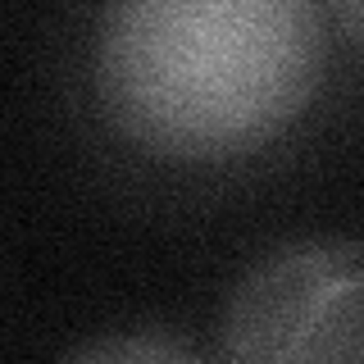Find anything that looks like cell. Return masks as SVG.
<instances>
[{
	"label": "cell",
	"instance_id": "cell-1",
	"mask_svg": "<svg viewBox=\"0 0 364 364\" xmlns=\"http://www.w3.org/2000/svg\"><path fill=\"white\" fill-rule=\"evenodd\" d=\"M323 0H109L96 100L136 151L228 164L282 136L318 91Z\"/></svg>",
	"mask_w": 364,
	"mask_h": 364
},
{
	"label": "cell",
	"instance_id": "cell-2",
	"mask_svg": "<svg viewBox=\"0 0 364 364\" xmlns=\"http://www.w3.org/2000/svg\"><path fill=\"white\" fill-rule=\"evenodd\" d=\"M219 355L246 364L364 360V246L314 237L264 255L223 305Z\"/></svg>",
	"mask_w": 364,
	"mask_h": 364
},
{
	"label": "cell",
	"instance_id": "cell-3",
	"mask_svg": "<svg viewBox=\"0 0 364 364\" xmlns=\"http://www.w3.org/2000/svg\"><path fill=\"white\" fill-rule=\"evenodd\" d=\"M77 360H187L196 355L191 346L168 337H105V341H87L73 350Z\"/></svg>",
	"mask_w": 364,
	"mask_h": 364
},
{
	"label": "cell",
	"instance_id": "cell-4",
	"mask_svg": "<svg viewBox=\"0 0 364 364\" xmlns=\"http://www.w3.org/2000/svg\"><path fill=\"white\" fill-rule=\"evenodd\" d=\"M323 5H328V14L337 18V28L346 32L350 41L364 46V0H323Z\"/></svg>",
	"mask_w": 364,
	"mask_h": 364
}]
</instances>
